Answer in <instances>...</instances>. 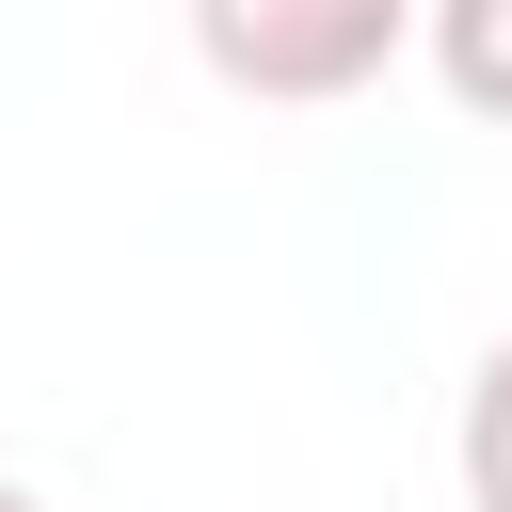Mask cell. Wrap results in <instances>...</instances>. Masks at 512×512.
<instances>
[{
	"instance_id": "6da1fadb",
	"label": "cell",
	"mask_w": 512,
	"mask_h": 512,
	"mask_svg": "<svg viewBox=\"0 0 512 512\" xmlns=\"http://www.w3.org/2000/svg\"><path fill=\"white\" fill-rule=\"evenodd\" d=\"M432 0H192V64L256 112H336L416 48Z\"/></svg>"
},
{
	"instance_id": "7a4b0ae2",
	"label": "cell",
	"mask_w": 512,
	"mask_h": 512,
	"mask_svg": "<svg viewBox=\"0 0 512 512\" xmlns=\"http://www.w3.org/2000/svg\"><path fill=\"white\" fill-rule=\"evenodd\" d=\"M416 48H432V80H448L480 128H512V0H432Z\"/></svg>"
},
{
	"instance_id": "3957f363",
	"label": "cell",
	"mask_w": 512,
	"mask_h": 512,
	"mask_svg": "<svg viewBox=\"0 0 512 512\" xmlns=\"http://www.w3.org/2000/svg\"><path fill=\"white\" fill-rule=\"evenodd\" d=\"M448 464H464V512H512V336L464 368V416H448Z\"/></svg>"
},
{
	"instance_id": "277c9868",
	"label": "cell",
	"mask_w": 512,
	"mask_h": 512,
	"mask_svg": "<svg viewBox=\"0 0 512 512\" xmlns=\"http://www.w3.org/2000/svg\"><path fill=\"white\" fill-rule=\"evenodd\" d=\"M0 512H48V496H32V480H0Z\"/></svg>"
}]
</instances>
